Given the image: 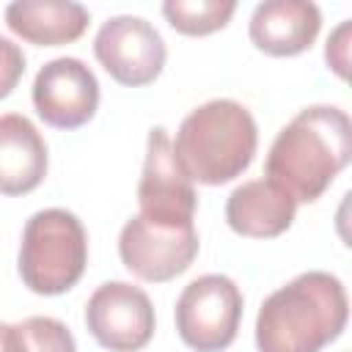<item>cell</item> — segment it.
Instances as JSON below:
<instances>
[{"label": "cell", "instance_id": "19", "mask_svg": "<svg viewBox=\"0 0 352 352\" xmlns=\"http://www.w3.org/2000/svg\"><path fill=\"white\" fill-rule=\"evenodd\" d=\"M0 352H14V324L0 322Z\"/></svg>", "mask_w": 352, "mask_h": 352}, {"label": "cell", "instance_id": "14", "mask_svg": "<svg viewBox=\"0 0 352 352\" xmlns=\"http://www.w3.org/2000/svg\"><path fill=\"white\" fill-rule=\"evenodd\" d=\"M88 22V8L72 0H16L6 6V25L36 47L72 44L85 33Z\"/></svg>", "mask_w": 352, "mask_h": 352}, {"label": "cell", "instance_id": "5", "mask_svg": "<svg viewBox=\"0 0 352 352\" xmlns=\"http://www.w3.org/2000/svg\"><path fill=\"white\" fill-rule=\"evenodd\" d=\"M242 305V292L228 275H201L176 300V333L192 352H223L236 338Z\"/></svg>", "mask_w": 352, "mask_h": 352}, {"label": "cell", "instance_id": "9", "mask_svg": "<svg viewBox=\"0 0 352 352\" xmlns=\"http://www.w3.org/2000/svg\"><path fill=\"white\" fill-rule=\"evenodd\" d=\"M154 305L140 286L126 280L102 283L85 302V327L110 352H138L154 336Z\"/></svg>", "mask_w": 352, "mask_h": 352}, {"label": "cell", "instance_id": "11", "mask_svg": "<svg viewBox=\"0 0 352 352\" xmlns=\"http://www.w3.org/2000/svg\"><path fill=\"white\" fill-rule=\"evenodd\" d=\"M322 11L311 0H267L258 3L248 22L256 50L272 58H294L316 41Z\"/></svg>", "mask_w": 352, "mask_h": 352}, {"label": "cell", "instance_id": "4", "mask_svg": "<svg viewBox=\"0 0 352 352\" xmlns=\"http://www.w3.org/2000/svg\"><path fill=\"white\" fill-rule=\"evenodd\" d=\"M88 234L77 214L66 209H41L28 217L19 242V278L33 294L55 297L69 292L85 272Z\"/></svg>", "mask_w": 352, "mask_h": 352}, {"label": "cell", "instance_id": "13", "mask_svg": "<svg viewBox=\"0 0 352 352\" xmlns=\"http://www.w3.org/2000/svg\"><path fill=\"white\" fill-rule=\"evenodd\" d=\"M47 143L22 113L0 116V195L33 192L47 176Z\"/></svg>", "mask_w": 352, "mask_h": 352}, {"label": "cell", "instance_id": "12", "mask_svg": "<svg viewBox=\"0 0 352 352\" xmlns=\"http://www.w3.org/2000/svg\"><path fill=\"white\" fill-rule=\"evenodd\" d=\"M297 214L294 198L272 179H250L234 187L226 201V223L234 234L250 239L280 236Z\"/></svg>", "mask_w": 352, "mask_h": 352}, {"label": "cell", "instance_id": "2", "mask_svg": "<svg viewBox=\"0 0 352 352\" xmlns=\"http://www.w3.org/2000/svg\"><path fill=\"white\" fill-rule=\"evenodd\" d=\"M346 319L344 283L324 270H308L261 302L256 346L258 352H322L344 333Z\"/></svg>", "mask_w": 352, "mask_h": 352}, {"label": "cell", "instance_id": "1", "mask_svg": "<svg viewBox=\"0 0 352 352\" xmlns=\"http://www.w3.org/2000/svg\"><path fill=\"white\" fill-rule=\"evenodd\" d=\"M349 160V116L336 104H311L275 135L264 168L267 179L283 187L294 204H311L324 195Z\"/></svg>", "mask_w": 352, "mask_h": 352}, {"label": "cell", "instance_id": "7", "mask_svg": "<svg viewBox=\"0 0 352 352\" xmlns=\"http://www.w3.org/2000/svg\"><path fill=\"white\" fill-rule=\"evenodd\" d=\"M94 55L102 69L126 88L154 82L165 69V41L143 16L118 14L102 22L94 36Z\"/></svg>", "mask_w": 352, "mask_h": 352}, {"label": "cell", "instance_id": "8", "mask_svg": "<svg viewBox=\"0 0 352 352\" xmlns=\"http://www.w3.org/2000/svg\"><path fill=\"white\" fill-rule=\"evenodd\" d=\"M198 248L201 242L195 226H154L140 214L129 217L118 234L121 264L135 278L148 283H165L190 270Z\"/></svg>", "mask_w": 352, "mask_h": 352}, {"label": "cell", "instance_id": "16", "mask_svg": "<svg viewBox=\"0 0 352 352\" xmlns=\"http://www.w3.org/2000/svg\"><path fill=\"white\" fill-rule=\"evenodd\" d=\"M14 352H77V344L60 319L28 316L14 324Z\"/></svg>", "mask_w": 352, "mask_h": 352}, {"label": "cell", "instance_id": "15", "mask_svg": "<svg viewBox=\"0 0 352 352\" xmlns=\"http://www.w3.org/2000/svg\"><path fill=\"white\" fill-rule=\"evenodd\" d=\"M234 0H165L162 16L182 36H209L223 30L234 16Z\"/></svg>", "mask_w": 352, "mask_h": 352}, {"label": "cell", "instance_id": "6", "mask_svg": "<svg viewBox=\"0 0 352 352\" xmlns=\"http://www.w3.org/2000/svg\"><path fill=\"white\" fill-rule=\"evenodd\" d=\"M138 204L140 217H146L154 226H195V206L198 195L190 182V176L182 170L173 140L165 126L148 129L146 140V160L138 182Z\"/></svg>", "mask_w": 352, "mask_h": 352}, {"label": "cell", "instance_id": "3", "mask_svg": "<svg viewBox=\"0 0 352 352\" xmlns=\"http://www.w3.org/2000/svg\"><path fill=\"white\" fill-rule=\"evenodd\" d=\"M258 148L250 110L234 99H209L179 124L173 154L190 182L217 187L242 176Z\"/></svg>", "mask_w": 352, "mask_h": 352}, {"label": "cell", "instance_id": "18", "mask_svg": "<svg viewBox=\"0 0 352 352\" xmlns=\"http://www.w3.org/2000/svg\"><path fill=\"white\" fill-rule=\"evenodd\" d=\"M349 44H352V22L344 19L327 36V47H324V60L341 80H346L349 74Z\"/></svg>", "mask_w": 352, "mask_h": 352}, {"label": "cell", "instance_id": "17", "mask_svg": "<svg viewBox=\"0 0 352 352\" xmlns=\"http://www.w3.org/2000/svg\"><path fill=\"white\" fill-rule=\"evenodd\" d=\"M25 74V52L11 38L0 36V99H6Z\"/></svg>", "mask_w": 352, "mask_h": 352}, {"label": "cell", "instance_id": "10", "mask_svg": "<svg viewBox=\"0 0 352 352\" xmlns=\"http://www.w3.org/2000/svg\"><path fill=\"white\" fill-rule=\"evenodd\" d=\"M33 107L55 129H77L96 116L99 82L80 58H52L33 80Z\"/></svg>", "mask_w": 352, "mask_h": 352}]
</instances>
